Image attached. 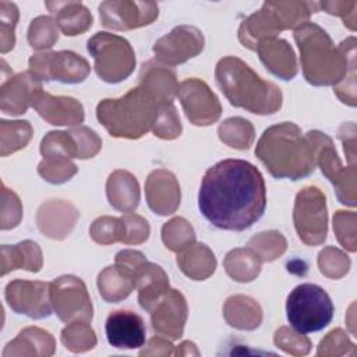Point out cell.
I'll list each match as a JSON object with an SVG mask.
<instances>
[{
  "label": "cell",
  "mask_w": 357,
  "mask_h": 357,
  "mask_svg": "<svg viewBox=\"0 0 357 357\" xmlns=\"http://www.w3.org/2000/svg\"><path fill=\"white\" fill-rule=\"evenodd\" d=\"M1 155L7 156L24 148L32 137V127L28 121H6L1 120Z\"/></svg>",
  "instance_id": "836d02e7"
},
{
  "label": "cell",
  "mask_w": 357,
  "mask_h": 357,
  "mask_svg": "<svg viewBox=\"0 0 357 357\" xmlns=\"http://www.w3.org/2000/svg\"><path fill=\"white\" fill-rule=\"evenodd\" d=\"M294 39L301 53L304 77L312 85H337L356 64L353 36L335 47L326 31L307 22L294 31Z\"/></svg>",
  "instance_id": "7a4b0ae2"
},
{
  "label": "cell",
  "mask_w": 357,
  "mask_h": 357,
  "mask_svg": "<svg viewBox=\"0 0 357 357\" xmlns=\"http://www.w3.org/2000/svg\"><path fill=\"white\" fill-rule=\"evenodd\" d=\"M198 208L218 229L243 231L251 227L266 208V188L261 172L243 159L218 162L202 177Z\"/></svg>",
  "instance_id": "6da1fadb"
},
{
  "label": "cell",
  "mask_w": 357,
  "mask_h": 357,
  "mask_svg": "<svg viewBox=\"0 0 357 357\" xmlns=\"http://www.w3.org/2000/svg\"><path fill=\"white\" fill-rule=\"evenodd\" d=\"M42 89L40 81L36 79L29 71L21 73L1 85V110L8 114H22L32 106L35 93Z\"/></svg>",
  "instance_id": "44dd1931"
},
{
  "label": "cell",
  "mask_w": 357,
  "mask_h": 357,
  "mask_svg": "<svg viewBox=\"0 0 357 357\" xmlns=\"http://www.w3.org/2000/svg\"><path fill=\"white\" fill-rule=\"evenodd\" d=\"M106 339L116 349H138L145 344V324L142 318L128 310H117L109 314Z\"/></svg>",
  "instance_id": "ac0fdd59"
},
{
  "label": "cell",
  "mask_w": 357,
  "mask_h": 357,
  "mask_svg": "<svg viewBox=\"0 0 357 357\" xmlns=\"http://www.w3.org/2000/svg\"><path fill=\"white\" fill-rule=\"evenodd\" d=\"M89 71L88 61L70 50L38 53L29 59V73L39 81L77 84L82 82Z\"/></svg>",
  "instance_id": "8fae6325"
},
{
  "label": "cell",
  "mask_w": 357,
  "mask_h": 357,
  "mask_svg": "<svg viewBox=\"0 0 357 357\" xmlns=\"http://www.w3.org/2000/svg\"><path fill=\"white\" fill-rule=\"evenodd\" d=\"M225 318L230 326L252 331L259 326L262 311L255 300L244 296H233L225 304Z\"/></svg>",
  "instance_id": "f1b7e54d"
},
{
  "label": "cell",
  "mask_w": 357,
  "mask_h": 357,
  "mask_svg": "<svg viewBox=\"0 0 357 357\" xmlns=\"http://www.w3.org/2000/svg\"><path fill=\"white\" fill-rule=\"evenodd\" d=\"M333 311L329 294L314 283L296 286L286 300L287 321L291 328L303 335L328 326L333 318Z\"/></svg>",
  "instance_id": "52a82bcc"
},
{
  "label": "cell",
  "mask_w": 357,
  "mask_h": 357,
  "mask_svg": "<svg viewBox=\"0 0 357 357\" xmlns=\"http://www.w3.org/2000/svg\"><path fill=\"white\" fill-rule=\"evenodd\" d=\"M275 343L278 347L283 349L286 353L300 356L310 351V340L300 332L290 331L287 328H280L275 333Z\"/></svg>",
  "instance_id": "7bdbcfd3"
},
{
  "label": "cell",
  "mask_w": 357,
  "mask_h": 357,
  "mask_svg": "<svg viewBox=\"0 0 357 357\" xmlns=\"http://www.w3.org/2000/svg\"><path fill=\"white\" fill-rule=\"evenodd\" d=\"M61 342L68 350L81 353L91 350L96 344V337L88 322L75 321L61 331Z\"/></svg>",
  "instance_id": "e575fe53"
},
{
  "label": "cell",
  "mask_w": 357,
  "mask_h": 357,
  "mask_svg": "<svg viewBox=\"0 0 357 357\" xmlns=\"http://www.w3.org/2000/svg\"><path fill=\"white\" fill-rule=\"evenodd\" d=\"M204 49L202 32L190 25L176 26L153 45L155 59L166 66H177L195 57Z\"/></svg>",
  "instance_id": "9a60e30c"
},
{
  "label": "cell",
  "mask_w": 357,
  "mask_h": 357,
  "mask_svg": "<svg viewBox=\"0 0 357 357\" xmlns=\"http://www.w3.org/2000/svg\"><path fill=\"white\" fill-rule=\"evenodd\" d=\"M318 265L321 273H324L328 278L337 279L349 271L350 259L342 251L333 247H328L319 252Z\"/></svg>",
  "instance_id": "ab89813d"
},
{
  "label": "cell",
  "mask_w": 357,
  "mask_h": 357,
  "mask_svg": "<svg viewBox=\"0 0 357 357\" xmlns=\"http://www.w3.org/2000/svg\"><path fill=\"white\" fill-rule=\"evenodd\" d=\"M6 300L17 314L35 319L52 314L50 283L13 280L6 287Z\"/></svg>",
  "instance_id": "2e32d148"
},
{
  "label": "cell",
  "mask_w": 357,
  "mask_h": 357,
  "mask_svg": "<svg viewBox=\"0 0 357 357\" xmlns=\"http://www.w3.org/2000/svg\"><path fill=\"white\" fill-rule=\"evenodd\" d=\"M49 11L56 17V24L67 36L85 32L92 25V15L88 8L78 1L46 3Z\"/></svg>",
  "instance_id": "cb8c5ba5"
},
{
  "label": "cell",
  "mask_w": 357,
  "mask_h": 357,
  "mask_svg": "<svg viewBox=\"0 0 357 357\" xmlns=\"http://www.w3.org/2000/svg\"><path fill=\"white\" fill-rule=\"evenodd\" d=\"M162 240L172 251H183L195 241L191 225L183 218H174L162 227Z\"/></svg>",
  "instance_id": "d6a6232c"
},
{
  "label": "cell",
  "mask_w": 357,
  "mask_h": 357,
  "mask_svg": "<svg viewBox=\"0 0 357 357\" xmlns=\"http://www.w3.org/2000/svg\"><path fill=\"white\" fill-rule=\"evenodd\" d=\"M124 220V240L126 244H139L144 243L149 236V225L148 222L132 213H127L121 216Z\"/></svg>",
  "instance_id": "bcb514c9"
},
{
  "label": "cell",
  "mask_w": 357,
  "mask_h": 357,
  "mask_svg": "<svg viewBox=\"0 0 357 357\" xmlns=\"http://www.w3.org/2000/svg\"><path fill=\"white\" fill-rule=\"evenodd\" d=\"M326 13L329 14H335V15H340L346 24V14H354V8L357 7L356 1H322L319 4Z\"/></svg>",
  "instance_id": "7dc6e473"
},
{
  "label": "cell",
  "mask_w": 357,
  "mask_h": 357,
  "mask_svg": "<svg viewBox=\"0 0 357 357\" xmlns=\"http://www.w3.org/2000/svg\"><path fill=\"white\" fill-rule=\"evenodd\" d=\"M32 106L53 126H75L84 121L82 105L70 96H52L39 89L32 99Z\"/></svg>",
  "instance_id": "d6986e66"
},
{
  "label": "cell",
  "mask_w": 357,
  "mask_h": 357,
  "mask_svg": "<svg viewBox=\"0 0 357 357\" xmlns=\"http://www.w3.org/2000/svg\"><path fill=\"white\" fill-rule=\"evenodd\" d=\"M153 135L163 139H174L181 134L180 119L176 113L173 102H166L160 106L155 124L152 127Z\"/></svg>",
  "instance_id": "f35d334b"
},
{
  "label": "cell",
  "mask_w": 357,
  "mask_h": 357,
  "mask_svg": "<svg viewBox=\"0 0 357 357\" xmlns=\"http://www.w3.org/2000/svg\"><path fill=\"white\" fill-rule=\"evenodd\" d=\"M1 275L14 269L38 272L42 268V252L36 243L25 240L15 245L1 247Z\"/></svg>",
  "instance_id": "484cf974"
},
{
  "label": "cell",
  "mask_w": 357,
  "mask_h": 357,
  "mask_svg": "<svg viewBox=\"0 0 357 357\" xmlns=\"http://www.w3.org/2000/svg\"><path fill=\"white\" fill-rule=\"evenodd\" d=\"M145 194L149 208L159 215H170L180 205V185L167 170H155L148 176Z\"/></svg>",
  "instance_id": "ffe728a7"
},
{
  "label": "cell",
  "mask_w": 357,
  "mask_h": 357,
  "mask_svg": "<svg viewBox=\"0 0 357 357\" xmlns=\"http://www.w3.org/2000/svg\"><path fill=\"white\" fill-rule=\"evenodd\" d=\"M158 4L151 1H103L99 6L100 24L114 31L149 25L158 18Z\"/></svg>",
  "instance_id": "5bb4252c"
},
{
  "label": "cell",
  "mask_w": 357,
  "mask_h": 357,
  "mask_svg": "<svg viewBox=\"0 0 357 357\" xmlns=\"http://www.w3.org/2000/svg\"><path fill=\"white\" fill-rule=\"evenodd\" d=\"M107 198L113 208L121 212H132L139 201V187L132 174L116 170L107 180Z\"/></svg>",
  "instance_id": "d4e9b609"
},
{
  "label": "cell",
  "mask_w": 357,
  "mask_h": 357,
  "mask_svg": "<svg viewBox=\"0 0 357 357\" xmlns=\"http://www.w3.org/2000/svg\"><path fill=\"white\" fill-rule=\"evenodd\" d=\"M255 50L261 61L273 75L289 81L297 74V64L294 52L283 39L266 38L258 42Z\"/></svg>",
  "instance_id": "7402d4cb"
},
{
  "label": "cell",
  "mask_w": 357,
  "mask_h": 357,
  "mask_svg": "<svg viewBox=\"0 0 357 357\" xmlns=\"http://www.w3.org/2000/svg\"><path fill=\"white\" fill-rule=\"evenodd\" d=\"M70 132L73 134V137H74V139L77 142L78 159L92 158L100 149L102 141L96 135L95 131H92V130H89L86 127H78V128L70 130Z\"/></svg>",
  "instance_id": "f6af8a7d"
},
{
  "label": "cell",
  "mask_w": 357,
  "mask_h": 357,
  "mask_svg": "<svg viewBox=\"0 0 357 357\" xmlns=\"http://www.w3.org/2000/svg\"><path fill=\"white\" fill-rule=\"evenodd\" d=\"M163 100L142 85L132 88L123 98L103 99L96 106V117L112 137L137 139L155 124Z\"/></svg>",
  "instance_id": "5b68a950"
},
{
  "label": "cell",
  "mask_w": 357,
  "mask_h": 357,
  "mask_svg": "<svg viewBox=\"0 0 357 357\" xmlns=\"http://www.w3.org/2000/svg\"><path fill=\"white\" fill-rule=\"evenodd\" d=\"M255 155L275 178L300 180L308 177L317 166L312 145L300 127L290 121L266 128Z\"/></svg>",
  "instance_id": "3957f363"
},
{
  "label": "cell",
  "mask_w": 357,
  "mask_h": 357,
  "mask_svg": "<svg viewBox=\"0 0 357 357\" xmlns=\"http://www.w3.org/2000/svg\"><path fill=\"white\" fill-rule=\"evenodd\" d=\"M57 38V24L52 17L42 15L31 22L28 29V42L33 49L52 47Z\"/></svg>",
  "instance_id": "8d00e7d4"
},
{
  "label": "cell",
  "mask_w": 357,
  "mask_h": 357,
  "mask_svg": "<svg viewBox=\"0 0 357 357\" xmlns=\"http://www.w3.org/2000/svg\"><path fill=\"white\" fill-rule=\"evenodd\" d=\"M176 96L180 99L187 119L195 126H209L220 117L219 99L201 79L188 78L180 82Z\"/></svg>",
  "instance_id": "4fadbf2b"
},
{
  "label": "cell",
  "mask_w": 357,
  "mask_h": 357,
  "mask_svg": "<svg viewBox=\"0 0 357 357\" xmlns=\"http://www.w3.org/2000/svg\"><path fill=\"white\" fill-rule=\"evenodd\" d=\"M91 237L99 244H110L124 240V220L123 218L103 216L96 219L91 226Z\"/></svg>",
  "instance_id": "74e56055"
},
{
  "label": "cell",
  "mask_w": 357,
  "mask_h": 357,
  "mask_svg": "<svg viewBox=\"0 0 357 357\" xmlns=\"http://www.w3.org/2000/svg\"><path fill=\"white\" fill-rule=\"evenodd\" d=\"M135 287H138L139 305L151 312L167 293L169 280L159 265L145 262L137 275Z\"/></svg>",
  "instance_id": "603a6c76"
},
{
  "label": "cell",
  "mask_w": 357,
  "mask_h": 357,
  "mask_svg": "<svg viewBox=\"0 0 357 357\" xmlns=\"http://www.w3.org/2000/svg\"><path fill=\"white\" fill-rule=\"evenodd\" d=\"M99 293L107 303H119L135 287V279L116 265L105 268L98 276Z\"/></svg>",
  "instance_id": "f546056e"
},
{
  "label": "cell",
  "mask_w": 357,
  "mask_h": 357,
  "mask_svg": "<svg viewBox=\"0 0 357 357\" xmlns=\"http://www.w3.org/2000/svg\"><path fill=\"white\" fill-rule=\"evenodd\" d=\"M294 226L297 234L307 245L322 244L328 231V213L325 195L317 187H305L296 197Z\"/></svg>",
  "instance_id": "30bf717a"
},
{
  "label": "cell",
  "mask_w": 357,
  "mask_h": 357,
  "mask_svg": "<svg viewBox=\"0 0 357 357\" xmlns=\"http://www.w3.org/2000/svg\"><path fill=\"white\" fill-rule=\"evenodd\" d=\"M356 213L354 212H344L337 211L333 218V230L339 243L349 251H356V227L354 222Z\"/></svg>",
  "instance_id": "60d3db41"
},
{
  "label": "cell",
  "mask_w": 357,
  "mask_h": 357,
  "mask_svg": "<svg viewBox=\"0 0 357 357\" xmlns=\"http://www.w3.org/2000/svg\"><path fill=\"white\" fill-rule=\"evenodd\" d=\"M18 20V8L14 3L0 1V21H1V53L14 47V28Z\"/></svg>",
  "instance_id": "b9f144b4"
},
{
  "label": "cell",
  "mask_w": 357,
  "mask_h": 357,
  "mask_svg": "<svg viewBox=\"0 0 357 357\" xmlns=\"http://www.w3.org/2000/svg\"><path fill=\"white\" fill-rule=\"evenodd\" d=\"M248 245L261 261H273L286 250V240L279 231H264L254 236Z\"/></svg>",
  "instance_id": "d590c367"
},
{
  "label": "cell",
  "mask_w": 357,
  "mask_h": 357,
  "mask_svg": "<svg viewBox=\"0 0 357 357\" xmlns=\"http://www.w3.org/2000/svg\"><path fill=\"white\" fill-rule=\"evenodd\" d=\"M187 319V304L183 294L176 289H169L167 293L151 311L153 329L169 339H178L183 335Z\"/></svg>",
  "instance_id": "e0dca14e"
},
{
  "label": "cell",
  "mask_w": 357,
  "mask_h": 357,
  "mask_svg": "<svg viewBox=\"0 0 357 357\" xmlns=\"http://www.w3.org/2000/svg\"><path fill=\"white\" fill-rule=\"evenodd\" d=\"M180 269L194 280H204L213 273L216 259L205 244H191L177 255Z\"/></svg>",
  "instance_id": "83f0119b"
},
{
  "label": "cell",
  "mask_w": 357,
  "mask_h": 357,
  "mask_svg": "<svg viewBox=\"0 0 357 357\" xmlns=\"http://www.w3.org/2000/svg\"><path fill=\"white\" fill-rule=\"evenodd\" d=\"M307 139L314 148L315 162L319 165L322 173L332 181L336 188L337 199L349 206L356 205V167H343L333 148L332 139L321 131H310L305 134Z\"/></svg>",
  "instance_id": "9c48e42d"
},
{
  "label": "cell",
  "mask_w": 357,
  "mask_h": 357,
  "mask_svg": "<svg viewBox=\"0 0 357 357\" xmlns=\"http://www.w3.org/2000/svg\"><path fill=\"white\" fill-rule=\"evenodd\" d=\"M225 268L230 278L237 282H251L257 278L261 269V258L254 250L236 248L225 258Z\"/></svg>",
  "instance_id": "4dcf8cb0"
},
{
  "label": "cell",
  "mask_w": 357,
  "mask_h": 357,
  "mask_svg": "<svg viewBox=\"0 0 357 357\" xmlns=\"http://www.w3.org/2000/svg\"><path fill=\"white\" fill-rule=\"evenodd\" d=\"M39 174L43 177V180L53 183V184H60L67 180H70L75 173L77 167L74 163L70 162H40L38 166Z\"/></svg>",
  "instance_id": "ee69618b"
},
{
  "label": "cell",
  "mask_w": 357,
  "mask_h": 357,
  "mask_svg": "<svg viewBox=\"0 0 357 357\" xmlns=\"http://www.w3.org/2000/svg\"><path fill=\"white\" fill-rule=\"evenodd\" d=\"M139 85L152 91L163 100H173L178 86L174 73L166 66H162L159 61L153 60L142 64L139 73Z\"/></svg>",
  "instance_id": "4316f807"
},
{
  "label": "cell",
  "mask_w": 357,
  "mask_h": 357,
  "mask_svg": "<svg viewBox=\"0 0 357 357\" xmlns=\"http://www.w3.org/2000/svg\"><path fill=\"white\" fill-rule=\"evenodd\" d=\"M317 11L318 4L311 1H265L240 25L238 39L243 46L255 50L259 40L276 38L283 29L300 28Z\"/></svg>",
  "instance_id": "8992f818"
},
{
  "label": "cell",
  "mask_w": 357,
  "mask_h": 357,
  "mask_svg": "<svg viewBox=\"0 0 357 357\" xmlns=\"http://www.w3.org/2000/svg\"><path fill=\"white\" fill-rule=\"evenodd\" d=\"M215 77L220 91L234 107L255 114H272L282 106V91L273 82L262 79L237 57L220 59Z\"/></svg>",
  "instance_id": "277c9868"
},
{
  "label": "cell",
  "mask_w": 357,
  "mask_h": 357,
  "mask_svg": "<svg viewBox=\"0 0 357 357\" xmlns=\"http://www.w3.org/2000/svg\"><path fill=\"white\" fill-rule=\"evenodd\" d=\"M219 138L236 149H248L254 139V128L248 120L231 117L219 126Z\"/></svg>",
  "instance_id": "1f68e13d"
},
{
  "label": "cell",
  "mask_w": 357,
  "mask_h": 357,
  "mask_svg": "<svg viewBox=\"0 0 357 357\" xmlns=\"http://www.w3.org/2000/svg\"><path fill=\"white\" fill-rule=\"evenodd\" d=\"M86 49L95 60L96 74L106 82L124 81L134 71V50L128 40L119 35L98 32L88 40Z\"/></svg>",
  "instance_id": "ba28073f"
},
{
  "label": "cell",
  "mask_w": 357,
  "mask_h": 357,
  "mask_svg": "<svg viewBox=\"0 0 357 357\" xmlns=\"http://www.w3.org/2000/svg\"><path fill=\"white\" fill-rule=\"evenodd\" d=\"M50 301L63 322H71L74 319L89 322L92 319L91 298L79 278L68 275L52 282Z\"/></svg>",
  "instance_id": "7c38bea8"
}]
</instances>
